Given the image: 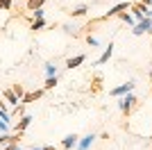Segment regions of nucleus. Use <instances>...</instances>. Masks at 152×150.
<instances>
[{
  "mask_svg": "<svg viewBox=\"0 0 152 150\" xmlns=\"http://www.w3.org/2000/svg\"><path fill=\"white\" fill-rule=\"evenodd\" d=\"M118 16H121V21H125V23H132V16H129V14H118Z\"/></svg>",
  "mask_w": 152,
  "mask_h": 150,
  "instance_id": "obj_20",
  "label": "nucleus"
},
{
  "mask_svg": "<svg viewBox=\"0 0 152 150\" xmlns=\"http://www.w3.org/2000/svg\"><path fill=\"white\" fill-rule=\"evenodd\" d=\"M41 27H45V21L43 18H37L34 23H32V30H41Z\"/></svg>",
  "mask_w": 152,
  "mask_h": 150,
  "instance_id": "obj_16",
  "label": "nucleus"
},
{
  "mask_svg": "<svg viewBox=\"0 0 152 150\" xmlns=\"http://www.w3.org/2000/svg\"><path fill=\"white\" fill-rule=\"evenodd\" d=\"M150 34H152V32H150Z\"/></svg>",
  "mask_w": 152,
  "mask_h": 150,
  "instance_id": "obj_27",
  "label": "nucleus"
},
{
  "mask_svg": "<svg viewBox=\"0 0 152 150\" xmlns=\"http://www.w3.org/2000/svg\"><path fill=\"white\" fill-rule=\"evenodd\" d=\"M129 2H121V5H116V7H111V9H109L107 14H104V16H102V21H107V18H111V16H118V14L121 12H125V9H129Z\"/></svg>",
  "mask_w": 152,
  "mask_h": 150,
  "instance_id": "obj_2",
  "label": "nucleus"
},
{
  "mask_svg": "<svg viewBox=\"0 0 152 150\" xmlns=\"http://www.w3.org/2000/svg\"><path fill=\"white\" fill-rule=\"evenodd\" d=\"M86 62V55H77V57H70L68 62H66V68H77L80 64Z\"/></svg>",
  "mask_w": 152,
  "mask_h": 150,
  "instance_id": "obj_5",
  "label": "nucleus"
},
{
  "mask_svg": "<svg viewBox=\"0 0 152 150\" xmlns=\"http://www.w3.org/2000/svg\"><path fill=\"white\" fill-rule=\"evenodd\" d=\"M34 18H43V7H39V9H34Z\"/></svg>",
  "mask_w": 152,
  "mask_h": 150,
  "instance_id": "obj_21",
  "label": "nucleus"
},
{
  "mask_svg": "<svg viewBox=\"0 0 152 150\" xmlns=\"http://www.w3.org/2000/svg\"><path fill=\"white\" fill-rule=\"evenodd\" d=\"M45 0H27V9L30 12H34V9H39V7H43Z\"/></svg>",
  "mask_w": 152,
  "mask_h": 150,
  "instance_id": "obj_12",
  "label": "nucleus"
},
{
  "mask_svg": "<svg viewBox=\"0 0 152 150\" xmlns=\"http://www.w3.org/2000/svg\"><path fill=\"white\" fill-rule=\"evenodd\" d=\"M134 102H136V98H134V96H125V98L118 102V107H121L123 114H129V112H132V107H134Z\"/></svg>",
  "mask_w": 152,
  "mask_h": 150,
  "instance_id": "obj_3",
  "label": "nucleus"
},
{
  "mask_svg": "<svg viewBox=\"0 0 152 150\" xmlns=\"http://www.w3.org/2000/svg\"><path fill=\"white\" fill-rule=\"evenodd\" d=\"M89 12V5H77L75 9H70V16H84Z\"/></svg>",
  "mask_w": 152,
  "mask_h": 150,
  "instance_id": "obj_7",
  "label": "nucleus"
},
{
  "mask_svg": "<svg viewBox=\"0 0 152 150\" xmlns=\"http://www.w3.org/2000/svg\"><path fill=\"white\" fill-rule=\"evenodd\" d=\"M75 143H77V134H68V137H66V139L61 141V148H66V150H68V148H73Z\"/></svg>",
  "mask_w": 152,
  "mask_h": 150,
  "instance_id": "obj_6",
  "label": "nucleus"
},
{
  "mask_svg": "<svg viewBox=\"0 0 152 150\" xmlns=\"http://www.w3.org/2000/svg\"><path fill=\"white\" fill-rule=\"evenodd\" d=\"M2 96H5V98H7V102H12V105H18V96L14 93L12 89H7V91H5V93H2Z\"/></svg>",
  "mask_w": 152,
  "mask_h": 150,
  "instance_id": "obj_9",
  "label": "nucleus"
},
{
  "mask_svg": "<svg viewBox=\"0 0 152 150\" xmlns=\"http://www.w3.org/2000/svg\"><path fill=\"white\" fill-rule=\"evenodd\" d=\"M86 41H89V46H98V39L95 37H86Z\"/></svg>",
  "mask_w": 152,
  "mask_h": 150,
  "instance_id": "obj_23",
  "label": "nucleus"
},
{
  "mask_svg": "<svg viewBox=\"0 0 152 150\" xmlns=\"http://www.w3.org/2000/svg\"><path fill=\"white\" fill-rule=\"evenodd\" d=\"M34 150H43V148H34Z\"/></svg>",
  "mask_w": 152,
  "mask_h": 150,
  "instance_id": "obj_25",
  "label": "nucleus"
},
{
  "mask_svg": "<svg viewBox=\"0 0 152 150\" xmlns=\"http://www.w3.org/2000/svg\"><path fill=\"white\" fill-rule=\"evenodd\" d=\"M93 139H95L93 134H89V137H84L82 141H80V146H77V148H80V150H86V148H89L91 143H93Z\"/></svg>",
  "mask_w": 152,
  "mask_h": 150,
  "instance_id": "obj_10",
  "label": "nucleus"
},
{
  "mask_svg": "<svg viewBox=\"0 0 152 150\" xmlns=\"http://www.w3.org/2000/svg\"><path fill=\"white\" fill-rule=\"evenodd\" d=\"M111 52H114V46L109 43V46H107V50H104V52H102V55H100V59H98V64H104V62H109V57H111Z\"/></svg>",
  "mask_w": 152,
  "mask_h": 150,
  "instance_id": "obj_8",
  "label": "nucleus"
},
{
  "mask_svg": "<svg viewBox=\"0 0 152 150\" xmlns=\"http://www.w3.org/2000/svg\"><path fill=\"white\" fill-rule=\"evenodd\" d=\"M7 150H23V148H16L14 143H9V148H7Z\"/></svg>",
  "mask_w": 152,
  "mask_h": 150,
  "instance_id": "obj_24",
  "label": "nucleus"
},
{
  "mask_svg": "<svg viewBox=\"0 0 152 150\" xmlns=\"http://www.w3.org/2000/svg\"><path fill=\"white\" fill-rule=\"evenodd\" d=\"M0 9L9 12V9H12V0H0Z\"/></svg>",
  "mask_w": 152,
  "mask_h": 150,
  "instance_id": "obj_18",
  "label": "nucleus"
},
{
  "mask_svg": "<svg viewBox=\"0 0 152 150\" xmlns=\"http://www.w3.org/2000/svg\"><path fill=\"white\" fill-rule=\"evenodd\" d=\"M30 123H32V116H23V118H20V123L16 125V132H23Z\"/></svg>",
  "mask_w": 152,
  "mask_h": 150,
  "instance_id": "obj_11",
  "label": "nucleus"
},
{
  "mask_svg": "<svg viewBox=\"0 0 152 150\" xmlns=\"http://www.w3.org/2000/svg\"><path fill=\"white\" fill-rule=\"evenodd\" d=\"M55 84H57V75H50V77L45 80V89H52Z\"/></svg>",
  "mask_w": 152,
  "mask_h": 150,
  "instance_id": "obj_14",
  "label": "nucleus"
},
{
  "mask_svg": "<svg viewBox=\"0 0 152 150\" xmlns=\"http://www.w3.org/2000/svg\"><path fill=\"white\" fill-rule=\"evenodd\" d=\"M150 82H152V73H150Z\"/></svg>",
  "mask_w": 152,
  "mask_h": 150,
  "instance_id": "obj_26",
  "label": "nucleus"
},
{
  "mask_svg": "<svg viewBox=\"0 0 152 150\" xmlns=\"http://www.w3.org/2000/svg\"><path fill=\"white\" fill-rule=\"evenodd\" d=\"M134 34H136V37H141V34H145V32H152V18H141V23L136 25V27H134Z\"/></svg>",
  "mask_w": 152,
  "mask_h": 150,
  "instance_id": "obj_1",
  "label": "nucleus"
},
{
  "mask_svg": "<svg viewBox=\"0 0 152 150\" xmlns=\"http://www.w3.org/2000/svg\"><path fill=\"white\" fill-rule=\"evenodd\" d=\"M7 130H9V125H7V121H2V118H0V132H7Z\"/></svg>",
  "mask_w": 152,
  "mask_h": 150,
  "instance_id": "obj_22",
  "label": "nucleus"
},
{
  "mask_svg": "<svg viewBox=\"0 0 152 150\" xmlns=\"http://www.w3.org/2000/svg\"><path fill=\"white\" fill-rule=\"evenodd\" d=\"M45 75L50 77V75H57V66H52V64H45Z\"/></svg>",
  "mask_w": 152,
  "mask_h": 150,
  "instance_id": "obj_15",
  "label": "nucleus"
},
{
  "mask_svg": "<svg viewBox=\"0 0 152 150\" xmlns=\"http://www.w3.org/2000/svg\"><path fill=\"white\" fill-rule=\"evenodd\" d=\"M134 89V82H127V84H123V87H116V89H111L109 93L111 96H125V93H129Z\"/></svg>",
  "mask_w": 152,
  "mask_h": 150,
  "instance_id": "obj_4",
  "label": "nucleus"
},
{
  "mask_svg": "<svg viewBox=\"0 0 152 150\" xmlns=\"http://www.w3.org/2000/svg\"><path fill=\"white\" fill-rule=\"evenodd\" d=\"M14 93L18 96V98H23V96H25V91H23V87H20V84H14V89H12Z\"/></svg>",
  "mask_w": 152,
  "mask_h": 150,
  "instance_id": "obj_17",
  "label": "nucleus"
},
{
  "mask_svg": "<svg viewBox=\"0 0 152 150\" xmlns=\"http://www.w3.org/2000/svg\"><path fill=\"white\" fill-rule=\"evenodd\" d=\"M39 96H41V91H34V93H27V96H23V102H30V100H37Z\"/></svg>",
  "mask_w": 152,
  "mask_h": 150,
  "instance_id": "obj_13",
  "label": "nucleus"
},
{
  "mask_svg": "<svg viewBox=\"0 0 152 150\" xmlns=\"http://www.w3.org/2000/svg\"><path fill=\"white\" fill-rule=\"evenodd\" d=\"M64 30L68 32V34H75V32H77V27H75V25H64Z\"/></svg>",
  "mask_w": 152,
  "mask_h": 150,
  "instance_id": "obj_19",
  "label": "nucleus"
}]
</instances>
